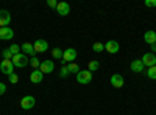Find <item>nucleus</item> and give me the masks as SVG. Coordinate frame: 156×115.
Masks as SVG:
<instances>
[{
    "label": "nucleus",
    "mask_w": 156,
    "mask_h": 115,
    "mask_svg": "<svg viewBox=\"0 0 156 115\" xmlns=\"http://www.w3.org/2000/svg\"><path fill=\"white\" fill-rule=\"evenodd\" d=\"M11 62L14 64V67H19V69H23V67H27L28 64H30L28 56H27V55H23V53H17V55H14V56H12V59H11Z\"/></svg>",
    "instance_id": "f257e3e1"
},
{
    "label": "nucleus",
    "mask_w": 156,
    "mask_h": 115,
    "mask_svg": "<svg viewBox=\"0 0 156 115\" xmlns=\"http://www.w3.org/2000/svg\"><path fill=\"white\" fill-rule=\"evenodd\" d=\"M76 81L80 84H89L90 81H92V73H90L89 70H80L76 73Z\"/></svg>",
    "instance_id": "f03ea898"
},
{
    "label": "nucleus",
    "mask_w": 156,
    "mask_h": 115,
    "mask_svg": "<svg viewBox=\"0 0 156 115\" xmlns=\"http://www.w3.org/2000/svg\"><path fill=\"white\" fill-rule=\"evenodd\" d=\"M0 70H2L3 75H12L14 73V64H12L9 59H3L2 62H0Z\"/></svg>",
    "instance_id": "7ed1b4c3"
},
{
    "label": "nucleus",
    "mask_w": 156,
    "mask_h": 115,
    "mask_svg": "<svg viewBox=\"0 0 156 115\" xmlns=\"http://www.w3.org/2000/svg\"><path fill=\"white\" fill-rule=\"evenodd\" d=\"M76 56H78V53H76V50L75 48H67V50H64L62 52V61L64 62H73L75 59H76Z\"/></svg>",
    "instance_id": "20e7f679"
},
{
    "label": "nucleus",
    "mask_w": 156,
    "mask_h": 115,
    "mask_svg": "<svg viewBox=\"0 0 156 115\" xmlns=\"http://www.w3.org/2000/svg\"><path fill=\"white\" fill-rule=\"evenodd\" d=\"M34 103H36L34 96L27 95V96H23V98L20 100V107H22V109H25V110H30V109L34 106Z\"/></svg>",
    "instance_id": "39448f33"
},
{
    "label": "nucleus",
    "mask_w": 156,
    "mask_h": 115,
    "mask_svg": "<svg viewBox=\"0 0 156 115\" xmlns=\"http://www.w3.org/2000/svg\"><path fill=\"white\" fill-rule=\"evenodd\" d=\"M33 47H34V52H36V53H45L47 50H48V44H47V41H44V39L34 41Z\"/></svg>",
    "instance_id": "423d86ee"
},
{
    "label": "nucleus",
    "mask_w": 156,
    "mask_h": 115,
    "mask_svg": "<svg viewBox=\"0 0 156 115\" xmlns=\"http://www.w3.org/2000/svg\"><path fill=\"white\" fill-rule=\"evenodd\" d=\"M39 70H41L42 73H53V70H55V64H53V61H42L41 62V67H39Z\"/></svg>",
    "instance_id": "0eeeda50"
},
{
    "label": "nucleus",
    "mask_w": 156,
    "mask_h": 115,
    "mask_svg": "<svg viewBox=\"0 0 156 115\" xmlns=\"http://www.w3.org/2000/svg\"><path fill=\"white\" fill-rule=\"evenodd\" d=\"M123 84H125V79H123V76H122V75L115 73V75L111 76V86H112V87L120 89V87H123Z\"/></svg>",
    "instance_id": "6e6552de"
},
{
    "label": "nucleus",
    "mask_w": 156,
    "mask_h": 115,
    "mask_svg": "<svg viewBox=\"0 0 156 115\" xmlns=\"http://www.w3.org/2000/svg\"><path fill=\"white\" fill-rule=\"evenodd\" d=\"M140 61L144 62V66H147V67L156 66V56H154V53H145L144 56H142Z\"/></svg>",
    "instance_id": "1a4fd4ad"
},
{
    "label": "nucleus",
    "mask_w": 156,
    "mask_h": 115,
    "mask_svg": "<svg viewBox=\"0 0 156 115\" xmlns=\"http://www.w3.org/2000/svg\"><path fill=\"white\" fill-rule=\"evenodd\" d=\"M14 37V31H12V28L9 27H3V28H0V39H3V41H9Z\"/></svg>",
    "instance_id": "9d476101"
},
{
    "label": "nucleus",
    "mask_w": 156,
    "mask_h": 115,
    "mask_svg": "<svg viewBox=\"0 0 156 115\" xmlns=\"http://www.w3.org/2000/svg\"><path fill=\"white\" fill-rule=\"evenodd\" d=\"M144 62H142L140 59H134V61H131V64H129V69H131V72H134V73H142L144 72Z\"/></svg>",
    "instance_id": "9b49d317"
},
{
    "label": "nucleus",
    "mask_w": 156,
    "mask_h": 115,
    "mask_svg": "<svg viewBox=\"0 0 156 115\" xmlns=\"http://www.w3.org/2000/svg\"><path fill=\"white\" fill-rule=\"evenodd\" d=\"M9 22H11V14L6 9H0V28L6 27Z\"/></svg>",
    "instance_id": "f8f14e48"
},
{
    "label": "nucleus",
    "mask_w": 156,
    "mask_h": 115,
    "mask_svg": "<svg viewBox=\"0 0 156 115\" xmlns=\"http://www.w3.org/2000/svg\"><path fill=\"white\" fill-rule=\"evenodd\" d=\"M56 12H58L59 16H67L69 12H70V6H69V3H66V2H58Z\"/></svg>",
    "instance_id": "ddd939ff"
},
{
    "label": "nucleus",
    "mask_w": 156,
    "mask_h": 115,
    "mask_svg": "<svg viewBox=\"0 0 156 115\" xmlns=\"http://www.w3.org/2000/svg\"><path fill=\"white\" fill-rule=\"evenodd\" d=\"M20 50L23 52V55H28V56H31V58H34V56H36L34 47H33V44H30V42L22 44V45H20Z\"/></svg>",
    "instance_id": "4468645a"
},
{
    "label": "nucleus",
    "mask_w": 156,
    "mask_h": 115,
    "mask_svg": "<svg viewBox=\"0 0 156 115\" xmlns=\"http://www.w3.org/2000/svg\"><path fill=\"white\" fill-rule=\"evenodd\" d=\"M42 79H44V73L39 70V69L31 72V75H30V81H31V83L39 84V83H42Z\"/></svg>",
    "instance_id": "2eb2a0df"
},
{
    "label": "nucleus",
    "mask_w": 156,
    "mask_h": 115,
    "mask_svg": "<svg viewBox=\"0 0 156 115\" xmlns=\"http://www.w3.org/2000/svg\"><path fill=\"white\" fill-rule=\"evenodd\" d=\"M119 42H115V41H108L106 44H105V50L108 53H111V55H114V53H117L119 52Z\"/></svg>",
    "instance_id": "dca6fc26"
},
{
    "label": "nucleus",
    "mask_w": 156,
    "mask_h": 115,
    "mask_svg": "<svg viewBox=\"0 0 156 115\" xmlns=\"http://www.w3.org/2000/svg\"><path fill=\"white\" fill-rule=\"evenodd\" d=\"M144 41L148 44V45H153V44H156V33L154 31H147L145 34H144Z\"/></svg>",
    "instance_id": "f3484780"
},
{
    "label": "nucleus",
    "mask_w": 156,
    "mask_h": 115,
    "mask_svg": "<svg viewBox=\"0 0 156 115\" xmlns=\"http://www.w3.org/2000/svg\"><path fill=\"white\" fill-rule=\"evenodd\" d=\"M100 69V62L98 61H90L89 64H87V70L92 73V72H95V70H98Z\"/></svg>",
    "instance_id": "a211bd4d"
},
{
    "label": "nucleus",
    "mask_w": 156,
    "mask_h": 115,
    "mask_svg": "<svg viewBox=\"0 0 156 115\" xmlns=\"http://www.w3.org/2000/svg\"><path fill=\"white\" fill-rule=\"evenodd\" d=\"M62 52L64 50H61V48H53L51 50V56H53L55 59H61L62 58Z\"/></svg>",
    "instance_id": "6ab92c4d"
},
{
    "label": "nucleus",
    "mask_w": 156,
    "mask_h": 115,
    "mask_svg": "<svg viewBox=\"0 0 156 115\" xmlns=\"http://www.w3.org/2000/svg\"><path fill=\"white\" fill-rule=\"evenodd\" d=\"M30 66H31L34 70H37L39 67H41V61H39V59L34 56V58H31V59H30Z\"/></svg>",
    "instance_id": "aec40b11"
},
{
    "label": "nucleus",
    "mask_w": 156,
    "mask_h": 115,
    "mask_svg": "<svg viewBox=\"0 0 156 115\" xmlns=\"http://www.w3.org/2000/svg\"><path fill=\"white\" fill-rule=\"evenodd\" d=\"M147 76H148L150 79H156V66L148 67V70H147Z\"/></svg>",
    "instance_id": "412c9836"
},
{
    "label": "nucleus",
    "mask_w": 156,
    "mask_h": 115,
    "mask_svg": "<svg viewBox=\"0 0 156 115\" xmlns=\"http://www.w3.org/2000/svg\"><path fill=\"white\" fill-rule=\"evenodd\" d=\"M67 69H69L70 73H75V75L80 72V69H78V64H76V62H70L69 66H67Z\"/></svg>",
    "instance_id": "4be33fe9"
},
{
    "label": "nucleus",
    "mask_w": 156,
    "mask_h": 115,
    "mask_svg": "<svg viewBox=\"0 0 156 115\" xmlns=\"http://www.w3.org/2000/svg\"><path fill=\"white\" fill-rule=\"evenodd\" d=\"M92 50L95 53H100V52H103V50H105V45H103L101 42H95L94 45H92Z\"/></svg>",
    "instance_id": "5701e85b"
},
{
    "label": "nucleus",
    "mask_w": 156,
    "mask_h": 115,
    "mask_svg": "<svg viewBox=\"0 0 156 115\" xmlns=\"http://www.w3.org/2000/svg\"><path fill=\"white\" fill-rule=\"evenodd\" d=\"M8 50H9V52L12 53V56H14V55L20 53V45H17V44H12V45H11Z\"/></svg>",
    "instance_id": "b1692460"
},
{
    "label": "nucleus",
    "mask_w": 156,
    "mask_h": 115,
    "mask_svg": "<svg viewBox=\"0 0 156 115\" xmlns=\"http://www.w3.org/2000/svg\"><path fill=\"white\" fill-rule=\"evenodd\" d=\"M69 69L66 67V66H62L61 67V70H59V76H61V78H67V76H69Z\"/></svg>",
    "instance_id": "393cba45"
},
{
    "label": "nucleus",
    "mask_w": 156,
    "mask_h": 115,
    "mask_svg": "<svg viewBox=\"0 0 156 115\" xmlns=\"http://www.w3.org/2000/svg\"><path fill=\"white\" fill-rule=\"evenodd\" d=\"M8 79H9V83H11V84H17V83H19V76H17L16 73H12V75H9V76H8Z\"/></svg>",
    "instance_id": "a878e982"
},
{
    "label": "nucleus",
    "mask_w": 156,
    "mask_h": 115,
    "mask_svg": "<svg viewBox=\"0 0 156 115\" xmlns=\"http://www.w3.org/2000/svg\"><path fill=\"white\" fill-rule=\"evenodd\" d=\"M3 59H12V53L9 52V50H3Z\"/></svg>",
    "instance_id": "bb28decb"
},
{
    "label": "nucleus",
    "mask_w": 156,
    "mask_h": 115,
    "mask_svg": "<svg viewBox=\"0 0 156 115\" xmlns=\"http://www.w3.org/2000/svg\"><path fill=\"white\" fill-rule=\"evenodd\" d=\"M145 6L154 8V6H156V0H145Z\"/></svg>",
    "instance_id": "cd10ccee"
},
{
    "label": "nucleus",
    "mask_w": 156,
    "mask_h": 115,
    "mask_svg": "<svg viewBox=\"0 0 156 115\" xmlns=\"http://www.w3.org/2000/svg\"><path fill=\"white\" fill-rule=\"evenodd\" d=\"M47 5L50 8H56L58 6V2H56V0H47Z\"/></svg>",
    "instance_id": "c85d7f7f"
},
{
    "label": "nucleus",
    "mask_w": 156,
    "mask_h": 115,
    "mask_svg": "<svg viewBox=\"0 0 156 115\" xmlns=\"http://www.w3.org/2000/svg\"><path fill=\"white\" fill-rule=\"evenodd\" d=\"M5 92H6V86L3 83H0V95H3Z\"/></svg>",
    "instance_id": "c756f323"
},
{
    "label": "nucleus",
    "mask_w": 156,
    "mask_h": 115,
    "mask_svg": "<svg viewBox=\"0 0 156 115\" xmlns=\"http://www.w3.org/2000/svg\"><path fill=\"white\" fill-rule=\"evenodd\" d=\"M150 47H151V50H153L151 53H156V44H153V45H150Z\"/></svg>",
    "instance_id": "7c9ffc66"
}]
</instances>
